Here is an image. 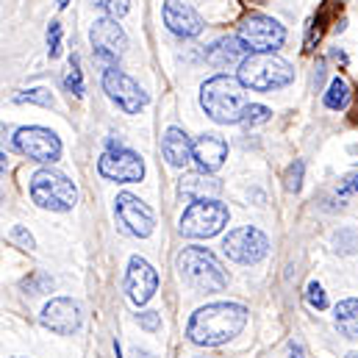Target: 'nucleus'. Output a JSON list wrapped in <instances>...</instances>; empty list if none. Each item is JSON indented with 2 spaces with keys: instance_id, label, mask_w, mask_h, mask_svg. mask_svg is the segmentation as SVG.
Here are the masks:
<instances>
[{
  "instance_id": "obj_31",
  "label": "nucleus",
  "mask_w": 358,
  "mask_h": 358,
  "mask_svg": "<svg viewBox=\"0 0 358 358\" xmlns=\"http://www.w3.org/2000/svg\"><path fill=\"white\" fill-rule=\"evenodd\" d=\"M136 322H139L145 331H159V328H162V317H159L156 311H142V314H136Z\"/></svg>"
},
{
  "instance_id": "obj_2",
  "label": "nucleus",
  "mask_w": 358,
  "mask_h": 358,
  "mask_svg": "<svg viewBox=\"0 0 358 358\" xmlns=\"http://www.w3.org/2000/svg\"><path fill=\"white\" fill-rule=\"evenodd\" d=\"M200 106L203 111L220 122V125H236L245 120L248 111V97H245V87L239 78L231 76H214L200 87Z\"/></svg>"
},
{
  "instance_id": "obj_7",
  "label": "nucleus",
  "mask_w": 358,
  "mask_h": 358,
  "mask_svg": "<svg viewBox=\"0 0 358 358\" xmlns=\"http://www.w3.org/2000/svg\"><path fill=\"white\" fill-rule=\"evenodd\" d=\"M239 39L253 53H272L286 42V28L267 14H250L239 25Z\"/></svg>"
},
{
  "instance_id": "obj_20",
  "label": "nucleus",
  "mask_w": 358,
  "mask_h": 358,
  "mask_svg": "<svg viewBox=\"0 0 358 358\" xmlns=\"http://www.w3.org/2000/svg\"><path fill=\"white\" fill-rule=\"evenodd\" d=\"M162 153H164V159H167L173 167H186L189 162H194V142L186 136V131L170 128V131L164 134Z\"/></svg>"
},
{
  "instance_id": "obj_8",
  "label": "nucleus",
  "mask_w": 358,
  "mask_h": 358,
  "mask_svg": "<svg viewBox=\"0 0 358 358\" xmlns=\"http://www.w3.org/2000/svg\"><path fill=\"white\" fill-rule=\"evenodd\" d=\"M222 253L236 264H259L269 253V239L259 228L245 225L222 239Z\"/></svg>"
},
{
  "instance_id": "obj_32",
  "label": "nucleus",
  "mask_w": 358,
  "mask_h": 358,
  "mask_svg": "<svg viewBox=\"0 0 358 358\" xmlns=\"http://www.w3.org/2000/svg\"><path fill=\"white\" fill-rule=\"evenodd\" d=\"M11 239L17 242V245H22L25 250H34V236L22 228V225H14V231H11Z\"/></svg>"
},
{
  "instance_id": "obj_3",
  "label": "nucleus",
  "mask_w": 358,
  "mask_h": 358,
  "mask_svg": "<svg viewBox=\"0 0 358 358\" xmlns=\"http://www.w3.org/2000/svg\"><path fill=\"white\" fill-rule=\"evenodd\" d=\"M180 278L194 292H222L228 286V272L220 264V259L206 248H183L178 253Z\"/></svg>"
},
{
  "instance_id": "obj_15",
  "label": "nucleus",
  "mask_w": 358,
  "mask_h": 358,
  "mask_svg": "<svg viewBox=\"0 0 358 358\" xmlns=\"http://www.w3.org/2000/svg\"><path fill=\"white\" fill-rule=\"evenodd\" d=\"M159 289V272L150 267L145 259L134 256L128 264V275H125V292L131 297V303L145 306Z\"/></svg>"
},
{
  "instance_id": "obj_23",
  "label": "nucleus",
  "mask_w": 358,
  "mask_h": 358,
  "mask_svg": "<svg viewBox=\"0 0 358 358\" xmlns=\"http://www.w3.org/2000/svg\"><path fill=\"white\" fill-rule=\"evenodd\" d=\"M22 289H25V292H31V294L50 292V289H53V278H50V275H45V272H34V275H28V278L22 280Z\"/></svg>"
},
{
  "instance_id": "obj_33",
  "label": "nucleus",
  "mask_w": 358,
  "mask_h": 358,
  "mask_svg": "<svg viewBox=\"0 0 358 358\" xmlns=\"http://www.w3.org/2000/svg\"><path fill=\"white\" fill-rule=\"evenodd\" d=\"M353 192H358V176H348V178L339 183V197H350Z\"/></svg>"
},
{
  "instance_id": "obj_13",
  "label": "nucleus",
  "mask_w": 358,
  "mask_h": 358,
  "mask_svg": "<svg viewBox=\"0 0 358 358\" xmlns=\"http://www.w3.org/2000/svg\"><path fill=\"white\" fill-rule=\"evenodd\" d=\"M97 173L114 183H136L145 178V162L134 150H106L97 162Z\"/></svg>"
},
{
  "instance_id": "obj_5",
  "label": "nucleus",
  "mask_w": 358,
  "mask_h": 358,
  "mask_svg": "<svg viewBox=\"0 0 358 358\" xmlns=\"http://www.w3.org/2000/svg\"><path fill=\"white\" fill-rule=\"evenodd\" d=\"M31 197L39 208H50V211H70L78 200V189L76 183L53 170H39L31 178Z\"/></svg>"
},
{
  "instance_id": "obj_26",
  "label": "nucleus",
  "mask_w": 358,
  "mask_h": 358,
  "mask_svg": "<svg viewBox=\"0 0 358 358\" xmlns=\"http://www.w3.org/2000/svg\"><path fill=\"white\" fill-rule=\"evenodd\" d=\"M306 300H308V306H311V308H317V311L328 308V297H325V289H322L317 280H311V283H308V289H306Z\"/></svg>"
},
{
  "instance_id": "obj_1",
  "label": "nucleus",
  "mask_w": 358,
  "mask_h": 358,
  "mask_svg": "<svg viewBox=\"0 0 358 358\" xmlns=\"http://www.w3.org/2000/svg\"><path fill=\"white\" fill-rule=\"evenodd\" d=\"M248 322V308L239 303H211L192 314L186 336L200 348H220L242 334Z\"/></svg>"
},
{
  "instance_id": "obj_27",
  "label": "nucleus",
  "mask_w": 358,
  "mask_h": 358,
  "mask_svg": "<svg viewBox=\"0 0 358 358\" xmlns=\"http://www.w3.org/2000/svg\"><path fill=\"white\" fill-rule=\"evenodd\" d=\"M17 103H36V106H53V94L48 90H28L14 97Z\"/></svg>"
},
{
  "instance_id": "obj_28",
  "label": "nucleus",
  "mask_w": 358,
  "mask_h": 358,
  "mask_svg": "<svg viewBox=\"0 0 358 358\" xmlns=\"http://www.w3.org/2000/svg\"><path fill=\"white\" fill-rule=\"evenodd\" d=\"M269 114H272V111H269L267 106L250 103V106H248V111H245V120H242V122H245V125H259V122H267Z\"/></svg>"
},
{
  "instance_id": "obj_21",
  "label": "nucleus",
  "mask_w": 358,
  "mask_h": 358,
  "mask_svg": "<svg viewBox=\"0 0 358 358\" xmlns=\"http://www.w3.org/2000/svg\"><path fill=\"white\" fill-rule=\"evenodd\" d=\"M336 317V328L342 331V336L348 339H358V300L350 297V300H342L334 311Z\"/></svg>"
},
{
  "instance_id": "obj_11",
  "label": "nucleus",
  "mask_w": 358,
  "mask_h": 358,
  "mask_svg": "<svg viewBox=\"0 0 358 358\" xmlns=\"http://www.w3.org/2000/svg\"><path fill=\"white\" fill-rule=\"evenodd\" d=\"M114 214H117L122 231L136 236V239H148L156 228V217H153L150 206L134 194H120L114 200Z\"/></svg>"
},
{
  "instance_id": "obj_10",
  "label": "nucleus",
  "mask_w": 358,
  "mask_h": 358,
  "mask_svg": "<svg viewBox=\"0 0 358 358\" xmlns=\"http://www.w3.org/2000/svg\"><path fill=\"white\" fill-rule=\"evenodd\" d=\"M90 39H92V48H94V56L100 62H106L108 67L117 64V59L125 53L128 48V36L125 31L117 25L114 17H100L94 20L90 28Z\"/></svg>"
},
{
  "instance_id": "obj_4",
  "label": "nucleus",
  "mask_w": 358,
  "mask_h": 358,
  "mask_svg": "<svg viewBox=\"0 0 358 358\" xmlns=\"http://www.w3.org/2000/svg\"><path fill=\"white\" fill-rule=\"evenodd\" d=\"M294 70L289 62H283L275 53H250L239 64V81L245 90L253 92H275L292 84Z\"/></svg>"
},
{
  "instance_id": "obj_18",
  "label": "nucleus",
  "mask_w": 358,
  "mask_h": 358,
  "mask_svg": "<svg viewBox=\"0 0 358 358\" xmlns=\"http://www.w3.org/2000/svg\"><path fill=\"white\" fill-rule=\"evenodd\" d=\"M178 192L183 200L197 203V200H217L222 192V183L214 178L211 173H183L178 183Z\"/></svg>"
},
{
  "instance_id": "obj_16",
  "label": "nucleus",
  "mask_w": 358,
  "mask_h": 358,
  "mask_svg": "<svg viewBox=\"0 0 358 358\" xmlns=\"http://www.w3.org/2000/svg\"><path fill=\"white\" fill-rule=\"evenodd\" d=\"M162 17H164V25L180 39H194L203 34V17L183 0H167L162 8Z\"/></svg>"
},
{
  "instance_id": "obj_12",
  "label": "nucleus",
  "mask_w": 358,
  "mask_h": 358,
  "mask_svg": "<svg viewBox=\"0 0 358 358\" xmlns=\"http://www.w3.org/2000/svg\"><path fill=\"white\" fill-rule=\"evenodd\" d=\"M103 90H106V94H108L125 114H139V111L148 106L145 90H142L131 76H125V73L117 70V67H108V70L103 73Z\"/></svg>"
},
{
  "instance_id": "obj_29",
  "label": "nucleus",
  "mask_w": 358,
  "mask_h": 358,
  "mask_svg": "<svg viewBox=\"0 0 358 358\" xmlns=\"http://www.w3.org/2000/svg\"><path fill=\"white\" fill-rule=\"evenodd\" d=\"M48 53H50V59H56L62 53V22H50V28H48Z\"/></svg>"
},
{
  "instance_id": "obj_25",
  "label": "nucleus",
  "mask_w": 358,
  "mask_h": 358,
  "mask_svg": "<svg viewBox=\"0 0 358 358\" xmlns=\"http://www.w3.org/2000/svg\"><path fill=\"white\" fill-rule=\"evenodd\" d=\"M64 87H67V92H70V94H76V97H81V94H84V76H81L78 59H73L70 73H67V78H64Z\"/></svg>"
},
{
  "instance_id": "obj_35",
  "label": "nucleus",
  "mask_w": 358,
  "mask_h": 358,
  "mask_svg": "<svg viewBox=\"0 0 358 358\" xmlns=\"http://www.w3.org/2000/svg\"><path fill=\"white\" fill-rule=\"evenodd\" d=\"M136 358H153L150 353H142V350H136Z\"/></svg>"
},
{
  "instance_id": "obj_36",
  "label": "nucleus",
  "mask_w": 358,
  "mask_h": 358,
  "mask_svg": "<svg viewBox=\"0 0 358 358\" xmlns=\"http://www.w3.org/2000/svg\"><path fill=\"white\" fill-rule=\"evenodd\" d=\"M67 3H70V0H59V8H67Z\"/></svg>"
},
{
  "instance_id": "obj_9",
  "label": "nucleus",
  "mask_w": 358,
  "mask_h": 358,
  "mask_svg": "<svg viewBox=\"0 0 358 358\" xmlns=\"http://www.w3.org/2000/svg\"><path fill=\"white\" fill-rule=\"evenodd\" d=\"M14 148L28 156L31 162H39V164H53L59 156H62V142L53 131L48 128H39V125H28V128H20L14 134Z\"/></svg>"
},
{
  "instance_id": "obj_37",
  "label": "nucleus",
  "mask_w": 358,
  "mask_h": 358,
  "mask_svg": "<svg viewBox=\"0 0 358 358\" xmlns=\"http://www.w3.org/2000/svg\"><path fill=\"white\" fill-rule=\"evenodd\" d=\"M348 358H358V353H350V356H348Z\"/></svg>"
},
{
  "instance_id": "obj_22",
  "label": "nucleus",
  "mask_w": 358,
  "mask_h": 358,
  "mask_svg": "<svg viewBox=\"0 0 358 358\" xmlns=\"http://www.w3.org/2000/svg\"><path fill=\"white\" fill-rule=\"evenodd\" d=\"M348 103H350V87H348V81L345 78H334L328 92H325V106L334 108V111H342V108H348Z\"/></svg>"
},
{
  "instance_id": "obj_24",
  "label": "nucleus",
  "mask_w": 358,
  "mask_h": 358,
  "mask_svg": "<svg viewBox=\"0 0 358 358\" xmlns=\"http://www.w3.org/2000/svg\"><path fill=\"white\" fill-rule=\"evenodd\" d=\"M92 6H97L103 14H108V17H114V20L125 17V14H128V8H131V3H128V0H92Z\"/></svg>"
},
{
  "instance_id": "obj_30",
  "label": "nucleus",
  "mask_w": 358,
  "mask_h": 358,
  "mask_svg": "<svg viewBox=\"0 0 358 358\" xmlns=\"http://www.w3.org/2000/svg\"><path fill=\"white\" fill-rule=\"evenodd\" d=\"M303 170H306L303 162H294L289 167V173H286V189L289 192H300V186H303Z\"/></svg>"
},
{
  "instance_id": "obj_6",
  "label": "nucleus",
  "mask_w": 358,
  "mask_h": 358,
  "mask_svg": "<svg viewBox=\"0 0 358 358\" xmlns=\"http://www.w3.org/2000/svg\"><path fill=\"white\" fill-rule=\"evenodd\" d=\"M228 225V206L220 200H197L180 217V234L189 239H211Z\"/></svg>"
},
{
  "instance_id": "obj_34",
  "label": "nucleus",
  "mask_w": 358,
  "mask_h": 358,
  "mask_svg": "<svg viewBox=\"0 0 358 358\" xmlns=\"http://www.w3.org/2000/svg\"><path fill=\"white\" fill-rule=\"evenodd\" d=\"M289 358H306V350H303L300 345L292 342V345H289Z\"/></svg>"
},
{
  "instance_id": "obj_14",
  "label": "nucleus",
  "mask_w": 358,
  "mask_h": 358,
  "mask_svg": "<svg viewBox=\"0 0 358 358\" xmlns=\"http://www.w3.org/2000/svg\"><path fill=\"white\" fill-rule=\"evenodd\" d=\"M39 322L59 336H73L81 328V306L70 297H56L42 308Z\"/></svg>"
},
{
  "instance_id": "obj_17",
  "label": "nucleus",
  "mask_w": 358,
  "mask_h": 358,
  "mask_svg": "<svg viewBox=\"0 0 358 358\" xmlns=\"http://www.w3.org/2000/svg\"><path fill=\"white\" fill-rule=\"evenodd\" d=\"M228 159V142L217 134H206L194 142V162L203 173H217Z\"/></svg>"
},
{
  "instance_id": "obj_19",
  "label": "nucleus",
  "mask_w": 358,
  "mask_h": 358,
  "mask_svg": "<svg viewBox=\"0 0 358 358\" xmlns=\"http://www.w3.org/2000/svg\"><path fill=\"white\" fill-rule=\"evenodd\" d=\"M248 56H250V48H248L239 36L220 39V42H214V45L208 48V53H206V59H208L214 67H220V70L234 67V64H242Z\"/></svg>"
},
{
  "instance_id": "obj_38",
  "label": "nucleus",
  "mask_w": 358,
  "mask_h": 358,
  "mask_svg": "<svg viewBox=\"0 0 358 358\" xmlns=\"http://www.w3.org/2000/svg\"><path fill=\"white\" fill-rule=\"evenodd\" d=\"M200 358H217V356H200Z\"/></svg>"
}]
</instances>
